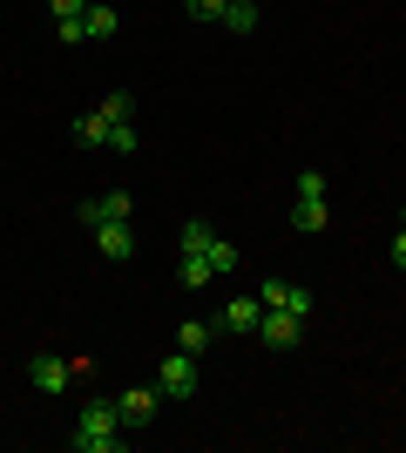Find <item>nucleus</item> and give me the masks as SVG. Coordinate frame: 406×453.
<instances>
[{"instance_id":"nucleus-8","label":"nucleus","mask_w":406,"mask_h":453,"mask_svg":"<svg viewBox=\"0 0 406 453\" xmlns=\"http://www.w3.org/2000/svg\"><path fill=\"white\" fill-rule=\"evenodd\" d=\"M129 189H102V196H88V203H81V224L96 230V224H116V217H129Z\"/></svg>"},{"instance_id":"nucleus-18","label":"nucleus","mask_w":406,"mask_h":453,"mask_svg":"<svg viewBox=\"0 0 406 453\" xmlns=\"http://www.w3.org/2000/svg\"><path fill=\"white\" fill-rule=\"evenodd\" d=\"M102 115H109V122H129V115H135V95H129V88H116L109 102H102Z\"/></svg>"},{"instance_id":"nucleus-3","label":"nucleus","mask_w":406,"mask_h":453,"mask_svg":"<svg viewBox=\"0 0 406 453\" xmlns=\"http://www.w3.org/2000/svg\"><path fill=\"white\" fill-rule=\"evenodd\" d=\"M196 379H203V372H196V352H183V345H176L170 359L156 365V393H163V399H190Z\"/></svg>"},{"instance_id":"nucleus-9","label":"nucleus","mask_w":406,"mask_h":453,"mask_svg":"<svg viewBox=\"0 0 406 453\" xmlns=\"http://www.w3.org/2000/svg\"><path fill=\"white\" fill-rule=\"evenodd\" d=\"M257 311H264L257 291H244V298H231L224 311H217V332H257Z\"/></svg>"},{"instance_id":"nucleus-24","label":"nucleus","mask_w":406,"mask_h":453,"mask_svg":"<svg viewBox=\"0 0 406 453\" xmlns=\"http://www.w3.org/2000/svg\"><path fill=\"white\" fill-rule=\"evenodd\" d=\"M231 7H237V0H231Z\"/></svg>"},{"instance_id":"nucleus-23","label":"nucleus","mask_w":406,"mask_h":453,"mask_svg":"<svg viewBox=\"0 0 406 453\" xmlns=\"http://www.w3.org/2000/svg\"><path fill=\"white\" fill-rule=\"evenodd\" d=\"M400 230H406V210H400Z\"/></svg>"},{"instance_id":"nucleus-21","label":"nucleus","mask_w":406,"mask_h":453,"mask_svg":"<svg viewBox=\"0 0 406 453\" xmlns=\"http://www.w3.org/2000/svg\"><path fill=\"white\" fill-rule=\"evenodd\" d=\"M109 150H116V156H129V150H135V129H129V122H116V135H109Z\"/></svg>"},{"instance_id":"nucleus-2","label":"nucleus","mask_w":406,"mask_h":453,"mask_svg":"<svg viewBox=\"0 0 406 453\" xmlns=\"http://www.w3.org/2000/svg\"><path fill=\"white\" fill-rule=\"evenodd\" d=\"M305 325L311 319H298L285 304H264V311H257V345H264V352H291V345L305 339Z\"/></svg>"},{"instance_id":"nucleus-6","label":"nucleus","mask_w":406,"mask_h":453,"mask_svg":"<svg viewBox=\"0 0 406 453\" xmlns=\"http://www.w3.org/2000/svg\"><path fill=\"white\" fill-rule=\"evenodd\" d=\"M96 250L109 257V265H129V257H135V230H129V217H116V224H96Z\"/></svg>"},{"instance_id":"nucleus-5","label":"nucleus","mask_w":406,"mask_h":453,"mask_svg":"<svg viewBox=\"0 0 406 453\" xmlns=\"http://www.w3.org/2000/svg\"><path fill=\"white\" fill-rule=\"evenodd\" d=\"M156 406H163V393H156V386H135V393L116 399V413H122V426H129V434H142V426H149Z\"/></svg>"},{"instance_id":"nucleus-17","label":"nucleus","mask_w":406,"mask_h":453,"mask_svg":"<svg viewBox=\"0 0 406 453\" xmlns=\"http://www.w3.org/2000/svg\"><path fill=\"white\" fill-rule=\"evenodd\" d=\"M183 7H190V20H203V27H224V7H231V0H183Z\"/></svg>"},{"instance_id":"nucleus-16","label":"nucleus","mask_w":406,"mask_h":453,"mask_svg":"<svg viewBox=\"0 0 406 453\" xmlns=\"http://www.w3.org/2000/svg\"><path fill=\"white\" fill-rule=\"evenodd\" d=\"M224 27H231V35H257V0H237V7H224Z\"/></svg>"},{"instance_id":"nucleus-1","label":"nucleus","mask_w":406,"mask_h":453,"mask_svg":"<svg viewBox=\"0 0 406 453\" xmlns=\"http://www.w3.org/2000/svg\"><path fill=\"white\" fill-rule=\"evenodd\" d=\"M68 447L75 453H122L129 447V426H122L116 399H88L81 419H75V434H68Z\"/></svg>"},{"instance_id":"nucleus-12","label":"nucleus","mask_w":406,"mask_h":453,"mask_svg":"<svg viewBox=\"0 0 406 453\" xmlns=\"http://www.w3.org/2000/svg\"><path fill=\"white\" fill-rule=\"evenodd\" d=\"M109 135H116V122L109 115H75V142H88V150H109Z\"/></svg>"},{"instance_id":"nucleus-20","label":"nucleus","mask_w":406,"mask_h":453,"mask_svg":"<svg viewBox=\"0 0 406 453\" xmlns=\"http://www.w3.org/2000/svg\"><path fill=\"white\" fill-rule=\"evenodd\" d=\"M48 7H55V27H61V20H81V14H88V0H48Z\"/></svg>"},{"instance_id":"nucleus-15","label":"nucleus","mask_w":406,"mask_h":453,"mask_svg":"<svg viewBox=\"0 0 406 453\" xmlns=\"http://www.w3.org/2000/svg\"><path fill=\"white\" fill-rule=\"evenodd\" d=\"M217 244V230L203 224V217H183V230H176V250H211Z\"/></svg>"},{"instance_id":"nucleus-7","label":"nucleus","mask_w":406,"mask_h":453,"mask_svg":"<svg viewBox=\"0 0 406 453\" xmlns=\"http://www.w3.org/2000/svg\"><path fill=\"white\" fill-rule=\"evenodd\" d=\"M257 304H285V311L311 319V291H305V284H285V278H264V284H257Z\"/></svg>"},{"instance_id":"nucleus-22","label":"nucleus","mask_w":406,"mask_h":453,"mask_svg":"<svg viewBox=\"0 0 406 453\" xmlns=\"http://www.w3.org/2000/svg\"><path fill=\"white\" fill-rule=\"evenodd\" d=\"M393 265L406 271V230H400V237H393Z\"/></svg>"},{"instance_id":"nucleus-11","label":"nucleus","mask_w":406,"mask_h":453,"mask_svg":"<svg viewBox=\"0 0 406 453\" xmlns=\"http://www.w3.org/2000/svg\"><path fill=\"white\" fill-rule=\"evenodd\" d=\"M116 27H122L116 7H96V0H88V14H81V41H116Z\"/></svg>"},{"instance_id":"nucleus-4","label":"nucleus","mask_w":406,"mask_h":453,"mask_svg":"<svg viewBox=\"0 0 406 453\" xmlns=\"http://www.w3.org/2000/svg\"><path fill=\"white\" fill-rule=\"evenodd\" d=\"M27 379H34L41 393H68V386H75V359H61V352H34Z\"/></svg>"},{"instance_id":"nucleus-14","label":"nucleus","mask_w":406,"mask_h":453,"mask_svg":"<svg viewBox=\"0 0 406 453\" xmlns=\"http://www.w3.org/2000/svg\"><path fill=\"white\" fill-rule=\"evenodd\" d=\"M211 339H217L211 319H183V325H176V345H183V352H196V359H203V345H211Z\"/></svg>"},{"instance_id":"nucleus-13","label":"nucleus","mask_w":406,"mask_h":453,"mask_svg":"<svg viewBox=\"0 0 406 453\" xmlns=\"http://www.w3.org/2000/svg\"><path fill=\"white\" fill-rule=\"evenodd\" d=\"M217 271H211V250H183V265H176V284H190V291H203Z\"/></svg>"},{"instance_id":"nucleus-19","label":"nucleus","mask_w":406,"mask_h":453,"mask_svg":"<svg viewBox=\"0 0 406 453\" xmlns=\"http://www.w3.org/2000/svg\"><path fill=\"white\" fill-rule=\"evenodd\" d=\"M211 271H217V278L237 271V244H231V237H217V244H211Z\"/></svg>"},{"instance_id":"nucleus-10","label":"nucleus","mask_w":406,"mask_h":453,"mask_svg":"<svg viewBox=\"0 0 406 453\" xmlns=\"http://www.w3.org/2000/svg\"><path fill=\"white\" fill-rule=\"evenodd\" d=\"M326 224H332L326 196H298V203H291V230H305V237H318Z\"/></svg>"}]
</instances>
